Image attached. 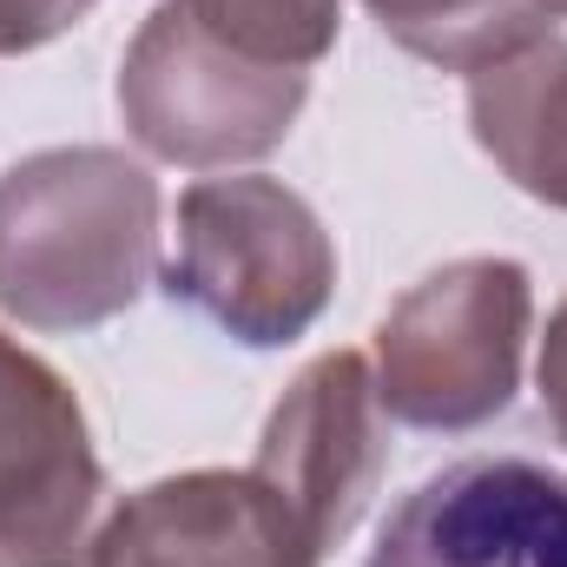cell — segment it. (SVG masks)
I'll use <instances>...</instances> for the list:
<instances>
[{"label":"cell","mask_w":567,"mask_h":567,"mask_svg":"<svg viewBox=\"0 0 567 567\" xmlns=\"http://www.w3.org/2000/svg\"><path fill=\"white\" fill-rule=\"evenodd\" d=\"M158 271V178L120 145H47L0 172V310L93 330Z\"/></svg>","instance_id":"6da1fadb"},{"label":"cell","mask_w":567,"mask_h":567,"mask_svg":"<svg viewBox=\"0 0 567 567\" xmlns=\"http://www.w3.org/2000/svg\"><path fill=\"white\" fill-rule=\"evenodd\" d=\"M165 290L231 343L284 350L323 317L337 290V245L284 178H198L178 198V251L165 265Z\"/></svg>","instance_id":"7a4b0ae2"},{"label":"cell","mask_w":567,"mask_h":567,"mask_svg":"<svg viewBox=\"0 0 567 567\" xmlns=\"http://www.w3.org/2000/svg\"><path fill=\"white\" fill-rule=\"evenodd\" d=\"M535 284L515 258H455L410 284L377 330V396L396 423L468 435L522 390Z\"/></svg>","instance_id":"3957f363"},{"label":"cell","mask_w":567,"mask_h":567,"mask_svg":"<svg viewBox=\"0 0 567 567\" xmlns=\"http://www.w3.org/2000/svg\"><path fill=\"white\" fill-rule=\"evenodd\" d=\"M310 100V73L265 66L218 33H205L178 0H158L120 60V120L126 133L192 172L245 165L278 152Z\"/></svg>","instance_id":"277c9868"},{"label":"cell","mask_w":567,"mask_h":567,"mask_svg":"<svg viewBox=\"0 0 567 567\" xmlns=\"http://www.w3.org/2000/svg\"><path fill=\"white\" fill-rule=\"evenodd\" d=\"M383 468H390V429L377 370L357 350H323L290 377L278 410L265 416L251 475L284 502L303 548L323 567V555L363 522Z\"/></svg>","instance_id":"5b68a950"},{"label":"cell","mask_w":567,"mask_h":567,"mask_svg":"<svg viewBox=\"0 0 567 567\" xmlns=\"http://www.w3.org/2000/svg\"><path fill=\"white\" fill-rule=\"evenodd\" d=\"M100 482L73 383L0 337V567H86Z\"/></svg>","instance_id":"8992f818"},{"label":"cell","mask_w":567,"mask_h":567,"mask_svg":"<svg viewBox=\"0 0 567 567\" xmlns=\"http://www.w3.org/2000/svg\"><path fill=\"white\" fill-rule=\"evenodd\" d=\"M370 567H567V475L528 455H468L403 495Z\"/></svg>","instance_id":"52a82bcc"},{"label":"cell","mask_w":567,"mask_h":567,"mask_svg":"<svg viewBox=\"0 0 567 567\" xmlns=\"http://www.w3.org/2000/svg\"><path fill=\"white\" fill-rule=\"evenodd\" d=\"M86 567H317V555L251 468H185L126 495Z\"/></svg>","instance_id":"ba28073f"},{"label":"cell","mask_w":567,"mask_h":567,"mask_svg":"<svg viewBox=\"0 0 567 567\" xmlns=\"http://www.w3.org/2000/svg\"><path fill=\"white\" fill-rule=\"evenodd\" d=\"M468 133L515 192L567 212V40L468 73Z\"/></svg>","instance_id":"9c48e42d"},{"label":"cell","mask_w":567,"mask_h":567,"mask_svg":"<svg viewBox=\"0 0 567 567\" xmlns=\"http://www.w3.org/2000/svg\"><path fill=\"white\" fill-rule=\"evenodd\" d=\"M370 20L429 66L442 73H482L535 40H548L542 0H363Z\"/></svg>","instance_id":"30bf717a"},{"label":"cell","mask_w":567,"mask_h":567,"mask_svg":"<svg viewBox=\"0 0 567 567\" xmlns=\"http://www.w3.org/2000/svg\"><path fill=\"white\" fill-rule=\"evenodd\" d=\"M178 7L225 47L284 73H310L317 60H330L337 27H343L337 0H178Z\"/></svg>","instance_id":"8fae6325"},{"label":"cell","mask_w":567,"mask_h":567,"mask_svg":"<svg viewBox=\"0 0 567 567\" xmlns=\"http://www.w3.org/2000/svg\"><path fill=\"white\" fill-rule=\"evenodd\" d=\"M86 13H93V0H0V60L60 40V33L80 27Z\"/></svg>","instance_id":"7c38bea8"},{"label":"cell","mask_w":567,"mask_h":567,"mask_svg":"<svg viewBox=\"0 0 567 567\" xmlns=\"http://www.w3.org/2000/svg\"><path fill=\"white\" fill-rule=\"evenodd\" d=\"M542 410H548V423L555 435L567 442V297L555 303V317H548V337H542Z\"/></svg>","instance_id":"4fadbf2b"},{"label":"cell","mask_w":567,"mask_h":567,"mask_svg":"<svg viewBox=\"0 0 567 567\" xmlns=\"http://www.w3.org/2000/svg\"><path fill=\"white\" fill-rule=\"evenodd\" d=\"M542 7H548V20H555V13H567V0H542Z\"/></svg>","instance_id":"5bb4252c"}]
</instances>
